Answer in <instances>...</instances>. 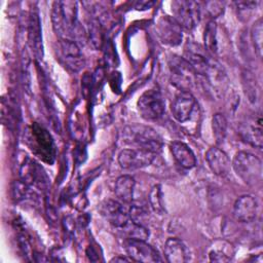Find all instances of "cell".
Listing matches in <instances>:
<instances>
[{
  "instance_id": "cell-1",
  "label": "cell",
  "mask_w": 263,
  "mask_h": 263,
  "mask_svg": "<svg viewBox=\"0 0 263 263\" xmlns=\"http://www.w3.org/2000/svg\"><path fill=\"white\" fill-rule=\"evenodd\" d=\"M51 23L60 39L74 38L78 28L77 3L74 1H54L51 7Z\"/></svg>"
},
{
  "instance_id": "cell-2",
  "label": "cell",
  "mask_w": 263,
  "mask_h": 263,
  "mask_svg": "<svg viewBox=\"0 0 263 263\" xmlns=\"http://www.w3.org/2000/svg\"><path fill=\"white\" fill-rule=\"evenodd\" d=\"M25 143L32 153L44 162L52 163L55 157V146L51 135L42 125L34 122L28 126Z\"/></svg>"
},
{
  "instance_id": "cell-3",
  "label": "cell",
  "mask_w": 263,
  "mask_h": 263,
  "mask_svg": "<svg viewBox=\"0 0 263 263\" xmlns=\"http://www.w3.org/2000/svg\"><path fill=\"white\" fill-rule=\"evenodd\" d=\"M123 141L134 148H141L158 154L162 149V139L151 126L132 124L123 129Z\"/></svg>"
},
{
  "instance_id": "cell-4",
  "label": "cell",
  "mask_w": 263,
  "mask_h": 263,
  "mask_svg": "<svg viewBox=\"0 0 263 263\" xmlns=\"http://www.w3.org/2000/svg\"><path fill=\"white\" fill-rule=\"evenodd\" d=\"M236 176L249 186H257L262 181V162L255 154L248 151L237 152L231 161Z\"/></svg>"
},
{
  "instance_id": "cell-5",
  "label": "cell",
  "mask_w": 263,
  "mask_h": 263,
  "mask_svg": "<svg viewBox=\"0 0 263 263\" xmlns=\"http://www.w3.org/2000/svg\"><path fill=\"white\" fill-rule=\"evenodd\" d=\"M55 55L59 62L72 72H79L85 65L80 47L71 39H59L55 46Z\"/></svg>"
},
{
  "instance_id": "cell-6",
  "label": "cell",
  "mask_w": 263,
  "mask_h": 263,
  "mask_svg": "<svg viewBox=\"0 0 263 263\" xmlns=\"http://www.w3.org/2000/svg\"><path fill=\"white\" fill-rule=\"evenodd\" d=\"M172 14L174 20L183 30L191 31L199 23L200 5L196 1L177 0L171 3Z\"/></svg>"
},
{
  "instance_id": "cell-7",
  "label": "cell",
  "mask_w": 263,
  "mask_h": 263,
  "mask_svg": "<svg viewBox=\"0 0 263 263\" xmlns=\"http://www.w3.org/2000/svg\"><path fill=\"white\" fill-rule=\"evenodd\" d=\"M167 65L172 84L180 90L189 91L196 75L189 64L182 57L173 54L170 57Z\"/></svg>"
},
{
  "instance_id": "cell-8",
  "label": "cell",
  "mask_w": 263,
  "mask_h": 263,
  "mask_svg": "<svg viewBox=\"0 0 263 263\" xmlns=\"http://www.w3.org/2000/svg\"><path fill=\"white\" fill-rule=\"evenodd\" d=\"M137 108L141 117L147 121L160 118L165 110V102L162 93L157 89L146 90L139 98Z\"/></svg>"
},
{
  "instance_id": "cell-9",
  "label": "cell",
  "mask_w": 263,
  "mask_h": 263,
  "mask_svg": "<svg viewBox=\"0 0 263 263\" xmlns=\"http://www.w3.org/2000/svg\"><path fill=\"white\" fill-rule=\"evenodd\" d=\"M196 75H208L211 71L209 54L202 45L188 40L184 46L183 57Z\"/></svg>"
},
{
  "instance_id": "cell-10",
  "label": "cell",
  "mask_w": 263,
  "mask_h": 263,
  "mask_svg": "<svg viewBox=\"0 0 263 263\" xmlns=\"http://www.w3.org/2000/svg\"><path fill=\"white\" fill-rule=\"evenodd\" d=\"M155 31L159 40L165 45L178 46L183 40V29L173 16H160L155 24Z\"/></svg>"
},
{
  "instance_id": "cell-11",
  "label": "cell",
  "mask_w": 263,
  "mask_h": 263,
  "mask_svg": "<svg viewBox=\"0 0 263 263\" xmlns=\"http://www.w3.org/2000/svg\"><path fill=\"white\" fill-rule=\"evenodd\" d=\"M123 248L126 254L135 262L154 263L162 261L158 252L151 245L146 242V240L125 238L123 241Z\"/></svg>"
},
{
  "instance_id": "cell-12",
  "label": "cell",
  "mask_w": 263,
  "mask_h": 263,
  "mask_svg": "<svg viewBox=\"0 0 263 263\" xmlns=\"http://www.w3.org/2000/svg\"><path fill=\"white\" fill-rule=\"evenodd\" d=\"M157 154L141 149V148H128L123 149L118 154V163L123 170H138L149 166Z\"/></svg>"
},
{
  "instance_id": "cell-13",
  "label": "cell",
  "mask_w": 263,
  "mask_h": 263,
  "mask_svg": "<svg viewBox=\"0 0 263 263\" xmlns=\"http://www.w3.org/2000/svg\"><path fill=\"white\" fill-rule=\"evenodd\" d=\"M102 217L116 228H122L130 219L129 210L119 200L106 199L99 205Z\"/></svg>"
},
{
  "instance_id": "cell-14",
  "label": "cell",
  "mask_w": 263,
  "mask_h": 263,
  "mask_svg": "<svg viewBox=\"0 0 263 263\" xmlns=\"http://www.w3.org/2000/svg\"><path fill=\"white\" fill-rule=\"evenodd\" d=\"M196 105V100L190 91L180 90L172 102V114L177 121L181 123L186 122L191 118Z\"/></svg>"
},
{
  "instance_id": "cell-15",
  "label": "cell",
  "mask_w": 263,
  "mask_h": 263,
  "mask_svg": "<svg viewBox=\"0 0 263 263\" xmlns=\"http://www.w3.org/2000/svg\"><path fill=\"white\" fill-rule=\"evenodd\" d=\"M28 44L34 57L37 60L43 58V42H42V29L39 13L33 9L30 13L28 21Z\"/></svg>"
},
{
  "instance_id": "cell-16",
  "label": "cell",
  "mask_w": 263,
  "mask_h": 263,
  "mask_svg": "<svg viewBox=\"0 0 263 263\" xmlns=\"http://www.w3.org/2000/svg\"><path fill=\"white\" fill-rule=\"evenodd\" d=\"M238 133L245 142L249 143L254 147L262 148L263 136L261 115L257 114L255 115V117H252L247 121L242 122L239 126Z\"/></svg>"
},
{
  "instance_id": "cell-17",
  "label": "cell",
  "mask_w": 263,
  "mask_h": 263,
  "mask_svg": "<svg viewBox=\"0 0 263 263\" xmlns=\"http://www.w3.org/2000/svg\"><path fill=\"white\" fill-rule=\"evenodd\" d=\"M258 213V202L257 199L250 194H245L239 196L233 205V216L234 218L243 223L252 222Z\"/></svg>"
},
{
  "instance_id": "cell-18",
  "label": "cell",
  "mask_w": 263,
  "mask_h": 263,
  "mask_svg": "<svg viewBox=\"0 0 263 263\" xmlns=\"http://www.w3.org/2000/svg\"><path fill=\"white\" fill-rule=\"evenodd\" d=\"M205 160L210 170L219 177H225L231 170V161L226 152L219 147H211L205 153Z\"/></svg>"
},
{
  "instance_id": "cell-19",
  "label": "cell",
  "mask_w": 263,
  "mask_h": 263,
  "mask_svg": "<svg viewBox=\"0 0 263 263\" xmlns=\"http://www.w3.org/2000/svg\"><path fill=\"white\" fill-rule=\"evenodd\" d=\"M20 177L21 181L29 186L34 185L37 187H42L46 183L45 174L42 167L29 157H27L21 165Z\"/></svg>"
},
{
  "instance_id": "cell-20",
  "label": "cell",
  "mask_w": 263,
  "mask_h": 263,
  "mask_svg": "<svg viewBox=\"0 0 263 263\" xmlns=\"http://www.w3.org/2000/svg\"><path fill=\"white\" fill-rule=\"evenodd\" d=\"M164 257L170 263H185L189 259L186 245L178 237H168L164 243Z\"/></svg>"
},
{
  "instance_id": "cell-21",
  "label": "cell",
  "mask_w": 263,
  "mask_h": 263,
  "mask_svg": "<svg viewBox=\"0 0 263 263\" xmlns=\"http://www.w3.org/2000/svg\"><path fill=\"white\" fill-rule=\"evenodd\" d=\"M170 150L177 163L185 170H191L196 165V157L190 147L181 142L174 141L170 144Z\"/></svg>"
},
{
  "instance_id": "cell-22",
  "label": "cell",
  "mask_w": 263,
  "mask_h": 263,
  "mask_svg": "<svg viewBox=\"0 0 263 263\" xmlns=\"http://www.w3.org/2000/svg\"><path fill=\"white\" fill-rule=\"evenodd\" d=\"M136 181L129 175H122L115 182L114 192L119 201L124 204H130L134 199Z\"/></svg>"
},
{
  "instance_id": "cell-23",
  "label": "cell",
  "mask_w": 263,
  "mask_h": 263,
  "mask_svg": "<svg viewBox=\"0 0 263 263\" xmlns=\"http://www.w3.org/2000/svg\"><path fill=\"white\" fill-rule=\"evenodd\" d=\"M203 48L209 55H216L218 52L217 24L215 21L208 22L203 31Z\"/></svg>"
},
{
  "instance_id": "cell-24",
  "label": "cell",
  "mask_w": 263,
  "mask_h": 263,
  "mask_svg": "<svg viewBox=\"0 0 263 263\" xmlns=\"http://www.w3.org/2000/svg\"><path fill=\"white\" fill-rule=\"evenodd\" d=\"M126 238H135V239H142L146 240L149 237V230L141 223L135 222L129 219V221L120 228Z\"/></svg>"
},
{
  "instance_id": "cell-25",
  "label": "cell",
  "mask_w": 263,
  "mask_h": 263,
  "mask_svg": "<svg viewBox=\"0 0 263 263\" xmlns=\"http://www.w3.org/2000/svg\"><path fill=\"white\" fill-rule=\"evenodd\" d=\"M227 119L222 113H216L214 114L212 118V130L213 135L216 139V142L218 144H221L224 142L226 136H227Z\"/></svg>"
},
{
  "instance_id": "cell-26",
  "label": "cell",
  "mask_w": 263,
  "mask_h": 263,
  "mask_svg": "<svg viewBox=\"0 0 263 263\" xmlns=\"http://www.w3.org/2000/svg\"><path fill=\"white\" fill-rule=\"evenodd\" d=\"M88 40L96 49L101 48L103 44V29L102 24L98 18H91L87 25Z\"/></svg>"
},
{
  "instance_id": "cell-27",
  "label": "cell",
  "mask_w": 263,
  "mask_h": 263,
  "mask_svg": "<svg viewBox=\"0 0 263 263\" xmlns=\"http://www.w3.org/2000/svg\"><path fill=\"white\" fill-rule=\"evenodd\" d=\"M242 85L245 89L246 97L249 99L250 102L255 103L257 101V92H258V86L256 79L252 72L245 71L242 72Z\"/></svg>"
},
{
  "instance_id": "cell-28",
  "label": "cell",
  "mask_w": 263,
  "mask_h": 263,
  "mask_svg": "<svg viewBox=\"0 0 263 263\" xmlns=\"http://www.w3.org/2000/svg\"><path fill=\"white\" fill-rule=\"evenodd\" d=\"M262 33H263V22H262V18H259L254 23L251 31L252 42L259 58L262 57V40H263Z\"/></svg>"
},
{
  "instance_id": "cell-29",
  "label": "cell",
  "mask_w": 263,
  "mask_h": 263,
  "mask_svg": "<svg viewBox=\"0 0 263 263\" xmlns=\"http://www.w3.org/2000/svg\"><path fill=\"white\" fill-rule=\"evenodd\" d=\"M149 202L152 210L156 213L163 212V204H162V193L159 185H155L152 187L150 194H149Z\"/></svg>"
},
{
  "instance_id": "cell-30",
  "label": "cell",
  "mask_w": 263,
  "mask_h": 263,
  "mask_svg": "<svg viewBox=\"0 0 263 263\" xmlns=\"http://www.w3.org/2000/svg\"><path fill=\"white\" fill-rule=\"evenodd\" d=\"M205 11L206 13L215 18L220 16L223 11H224V3L223 2H219V1H210L205 3Z\"/></svg>"
},
{
  "instance_id": "cell-31",
  "label": "cell",
  "mask_w": 263,
  "mask_h": 263,
  "mask_svg": "<svg viewBox=\"0 0 263 263\" xmlns=\"http://www.w3.org/2000/svg\"><path fill=\"white\" fill-rule=\"evenodd\" d=\"M209 259L212 262H229L231 255H228L224 250L213 249L209 253Z\"/></svg>"
},
{
  "instance_id": "cell-32",
  "label": "cell",
  "mask_w": 263,
  "mask_h": 263,
  "mask_svg": "<svg viewBox=\"0 0 263 263\" xmlns=\"http://www.w3.org/2000/svg\"><path fill=\"white\" fill-rule=\"evenodd\" d=\"M154 3L155 2H153V1H138L137 3H136V5H135V7H136V9H138V10H145V9H149L152 5H154Z\"/></svg>"
},
{
  "instance_id": "cell-33",
  "label": "cell",
  "mask_w": 263,
  "mask_h": 263,
  "mask_svg": "<svg viewBox=\"0 0 263 263\" xmlns=\"http://www.w3.org/2000/svg\"><path fill=\"white\" fill-rule=\"evenodd\" d=\"M110 262H135L128 255H117L113 257Z\"/></svg>"
}]
</instances>
